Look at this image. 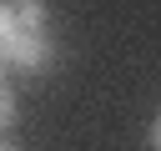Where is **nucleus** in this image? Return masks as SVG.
<instances>
[{"label":"nucleus","mask_w":161,"mask_h":151,"mask_svg":"<svg viewBox=\"0 0 161 151\" xmlns=\"http://www.w3.org/2000/svg\"><path fill=\"white\" fill-rule=\"evenodd\" d=\"M10 30H15V10H10V5H0V50H5Z\"/></svg>","instance_id":"4"},{"label":"nucleus","mask_w":161,"mask_h":151,"mask_svg":"<svg viewBox=\"0 0 161 151\" xmlns=\"http://www.w3.org/2000/svg\"><path fill=\"white\" fill-rule=\"evenodd\" d=\"M15 25H20V30H45V10H40V0L20 5V10H15Z\"/></svg>","instance_id":"2"},{"label":"nucleus","mask_w":161,"mask_h":151,"mask_svg":"<svg viewBox=\"0 0 161 151\" xmlns=\"http://www.w3.org/2000/svg\"><path fill=\"white\" fill-rule=\"evenodd\" d=\"M0 60L5 65H15V70H45L50 65V40H45V30H10V40H5V50H0Z\"/></svg>","instance_id":"1"},{"label":"nucleus","mask_w":161,"mask_h":151,"mask_svg":"<svg viewBox=\"0 0 161 151\" xmlns=\"http://www.w3.org/2000/svg\"><path fill=\"white\" fill-rule=\"evenodd\" d=\"M0 151H10V146H0Z\"/></svg>","instance_id":"6"},{"label":"nucleus","mask_w":161,"mask_h":151,"mask_svg":"<svg viewBox=\"0 0 161 151\" xmlns=\"http://www.w3.org/2000/svg\"><path fill=\"white\" fill-rule=\"evenodd\" d=\"M15 116H20V111H15V96L0 86V131H5V126H15Z\"/></svg>","instance_id":"3"},{"label":"nucleus","mask_w":161,"mask_h":151,"mask_svg":"<svg viewBox=\"0 0 161 151\" xmlns=\"http://www.w3.org/2000/svg\"><path fill=\"white\" fill-rule=\"evenodd\" d=\"M15 5H30V0H15Z\"/></svg>","instance_id":"5"}]
</instances>
